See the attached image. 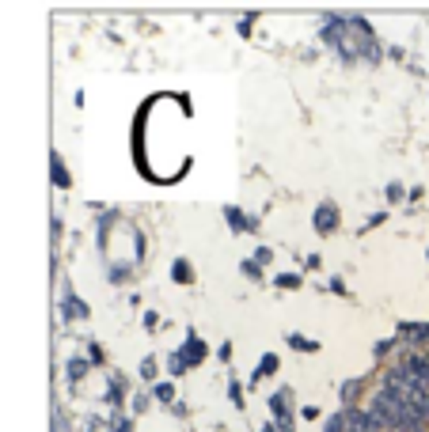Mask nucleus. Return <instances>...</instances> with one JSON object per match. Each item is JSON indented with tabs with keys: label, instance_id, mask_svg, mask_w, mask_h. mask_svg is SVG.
Instances as JSON below:
<instances>
[{
	"label": "nucleus",
	"instance_id": "1",
	"mask_svg": "<svg viewBox=\"0 0 429 432\" xmlns=\"http://www.w3.org/2000/svg\"><path fill=\"white\" fill-rule=\"evenodd\" d=\"M372 413H376L388 428H399V432H422V425H425L422 413L410 410L403 398H395V394H388V391H380L376 398H372Z\"/></svg>",
	"mask_w": 429,
	"mask_h": 432
},
{
	"label": "nucleus",
	"instance_id": "2",
	"mask_svg": "<svg viewBox=\"0 0 429 432\" xmlns=\"http://www.w3.org/2000/svg\"><path fill=\"white\" fill-rule=\"evenodd\" d=\"M384 391L395 394V398H403L410 410H418L422 417H429V391L422 387V383H414L403 368H391L384 375Z\"/></svg>",
	"mask_w": 429,
	"mask_h": 432
},
{
	"label": "nucleus",
	"instance_id": "3",
	"mask_svg": "<svg viewBox=\"0 0 429 432\" xmlns=\"http://www.w3.org/2000/svg\"><path fill=\"white\" fill-rule=\"evenodd\" d=\"M315 228H319L323 236H327V231L334 228V209H331V205H323V209L315 212Z\"/></svg>",
	"mask_w": 429,
	"mask_h": 432
},
{
	"label": "nucleus",
	"instance_id": "4",
	"mask_svg": "<svg viewBox=\"0 0 429 432\" xmlns=\"http://www.w3.org/2000/svg\"><path fill=\"white\" fill-rule=\"evenodd\" d=\"M403 334L410 337V342H425V337H429V326H403Z\"/></svg>",
	"mask_w": 429,
	"mask_h": 432
},
{
	"label": "nucleus",
	"instance_id": "5",
	"mask_svg": "<svg viewBox=\"0 0 429 432\" xmlns=\"http://www.w3.org/2000/svg\"><path fill=\"white\" fill-rule=\"evenodd\" d=\"M183 356H186L190 364H198V360H202V342H194V337H190V353H183Z\"/></svg>",
	"mask_w": 429,
	"mask_h": 432
},
{
	"label": "nucleus",
	"instance_id": "6",
	"mask_svg": "<svg viewBox=\"0 0 429 432\" xmlns=\"http://www.w3.org/2000/svg\"><path fill=\"white\" fill-rule=\"evenodd\" d=\"M327 432H346V417H331L327 421Z\"/></svg>",
	"mask_w": 429,
	"mask_h": 432
},
{
	"label": "nucleus",
	"instance_id": "7",
	"mask_svg": "<svg viewBox=\"0 0 429 432\" xmlns=\"http://www.w3.org/2000/svg\"><path fill=\"white\" fill-rule=\"evenodd\" d=\"M80 375H84V360H72L69 364V379H80Z\"/></svg>",
	"mask_w": 429,
	"mask_h": 432
},
{
	"label": "nucleus",
	"instance_id": "8",
	"mask_svg": "<svg viewBox=\"0 0 429 432\" xmlns=\"http://www.w3.org/2000/svg\"><path fill=\"white\" fill-rule=\"evenodd\" d=\"M171 274H175V281H186V277H190V269H186L183 262H175V269H171Z\"/></svg>",
	"mask_w": 429,
	"mask_h": 432
}]
</instances>
